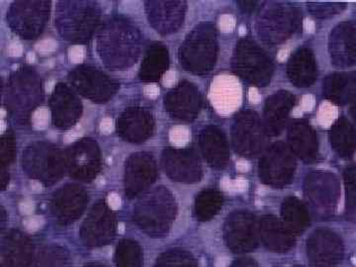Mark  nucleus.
Segmentation results:
<instances>
[{"label": "nucleus", "instance_id": "2f4dec72", "mask_svg": "<svg viewBox=\"0 0 356 267\" xmlns=\"http://www.w3.org/2000/svg\"><path fill=\"white\" fill-rule=\"evenodd\" d=\"M170 51L161 42H153L147 46L139 70L143 83H158L170 67Z\"/></svg>", "mask_w": 356, "mask_h": 267}, {"label": "nucleus", "instance_id": "ea45409f", "mask_svg": "<svg viewBox=\"0 0 356 267\" xmlns=\"http://www.w3.org/2000/svg\"><path fill=\"white\" fill-rule=\"evenodd\" d=\"M154 267H197V262L186 250H172L161 254Z\"/></svg>", "mask_w": 356, "mask_h": 267}, {"label": "nucleus", "instance_id": "79ce46f5", "mask_svg": "<svg viewBox=\"0 0 356 267\" xmlns=\"http://www.w3.org/2000/svg\"><path fill=\"white\" fill-rule=\"evenodd\" d=\"M346 7L343 2H309L308 9L316 18H329L341 13Z\"/></svg>", "mask_w": 356, "mask_h": 267}, {"label": "nucleus", "instance_id": "0eeeda50", "mask_svg": "<svg viewBox=\"0 0 356 267\" xmlns=\"http://www.w3.org/2000/svg\"><path fill=\"white\" fill-rule=\"evenodd\" d=\"M302 20L303 16L298 6L290 2H273L257 18V34L267 44H281L299 31Z\"/></svg>", "mask_w": 356, "mask_h": 267}, {"label": "nucleus", "instance_id": "c9c22d12", "mask_svg": "<svg viewBox=\"0 0 356 267\" xmlns=\"http://www.w3.org/2000/svg\"><path fill=\"white\" fill-rule=\"evenodd\" d=\"M222 204L224 197L221 192L213 188L205 189L195 199V216L199 221H210L221 211Z\"/></svg>", "mask_w": 356, "mask_h": 267}, {"label": "nucleus", "instance_id": "9b49d317", "mask_svg": "<svg viewBox=\"0 0 356 267\" xmlns=\"http://www.w3.org/2000/svg\"><path fill=\"white\" fill-rule=\"evenodd\" d=\"M69 81L77 95L97 104L110 102L120 88L118 81L89 65H79L70 70Z\"/></svg>", "mask_w": 356, "mask_h": 267}, {"label": "nucleus", "instance_id": "39448f33", "mask_svg": "<svg viewBox=\"0 0 356 267\" xmlns=\"http://www.w3.org/2000/svg\"><path fill=\"white\" fill-rule=\"evenodd\" d=\"M219 55L216 26L201 23L184 39L178 51L180 65L186 72L204 76L214 69Z\"/></svg>", "mask_w": 356, "mask_h": 267}, {"label": "nucleus", "instance_id": "9d476101", "mask_svg": "<svg viewBox=\"0 0 356 267\" xmlns=\"http://www.w3.org/2000/svg\"><path fill=\"white\" fill-rule=\"evenodd\" d=\"M304 195L314 216L329 219L336 212L341 197L339 178L329 172L309 173L304 184Z\"/></svg>", "mask_w": 356, "mask_h": 267}, {"label": "nucleus", "instance_id": "ddd939ff", "mask_svg": "<svg viewBox=\"0 0 356 267\" xmlns=\"http://www.w3.org/2000/svg\"><path fill=\"white\" fill-rule=\"evenodd\" d=\"M296 172V159L284 143H275L267 147L259 161V178L268 186L280 188L292 181Z\"/></svg>", "mask_w": 356, "mask_h": 267}, {"label": "nucleus", "instance_id": "e433bc0d", "mask_svg": "<svg viewBox=\"0 0 356 267\" xmlns=\"http://www.w3.org/2000/svg\"><path fill=\"white\" fill-rule=\"evenodd\" d=\"M115 262L117 267H143L144 255L142 248L135 241H121L116 248Z\"/></svg>", "mask_w": 356, "mask_h": 267}, {"label": "nucleus", "instance_id": "a19ab883", "mask_svg": "<svg viewBox=\"0 0 356 267\" xmlns=\"http://www.w3.org/2000/svg\"><path fill=\"white\" fill-rule=\"evenodd\" d=\"M17 153L15 135L11 130H7L0 138V165L1 172H8L9 166L13 165Z\"/></svg>", "mask_w": 356, "mask_h": 267}, {"label": "nucleus", "instance_id": "dca6fc26", "mask_svg": "<svg viewBox=\"0 0 356 267\" xmlns=\"http://www.w3.org/2000/svg\"><path fill=\"white\" fill-rule=\"evenodd\" d=\"M224 238L233 252H252L259 245V221L248 211H235L225 222Z\"/></svg>", "mask_w": 356, "mask_h": 267}, {"label": "nucleus", "instance_id": "423d86ee", "mask_svg": "<svg viewBox=\"0 0 356 267\" xmlns=\"http://www.w3.org/2000/svg\"><path fill=\"white\" fill-rule=\"evenodd\" d=\"M22 168L26 175L46 186L62 179L67 172L65 152L49 142H35L22 154Z\"/></svg>", "mask_w": 356, "mask_h": 267}, {"label": "nucleus", "instance_id": "2eb2a0df", "mask_svg": "<svg viewBox=\"0 0 356 267\" xmlns=\"http://www.w3.org/2000/svg\"><path fill=\"white\" fill-rule=\"evenodd\" d=\"M117 218L106 201L92 206L81 228V238L88 247L99 248L111 243L116 235Z\"/></svg>", "mask_w": 356, "mask_h": 267}, {"label": "nucleus", "instance_id": "7ed1b4c3", "mask_svg": "<svg viewBox=\"0 0 356 267\" xmlns=\"http://www.w3.org/2000/svg\"><path fill=\"white\" fill-rule=\"evenodd\" d=\"M102 19V6L95 0H62L56 7V28L72 44H88L99 30Z\"/></svg>", "mask_w": 356, "mask_h": 267}, {"label": "nucleus", "instance_id": "f3484780", "mask_svg": "<svg viewBox=\"0 0 356 267\" xmlns=\"http://www.w3.org/2000/svg\"><path fill=\"white\" fill-rule=\"evenodd\" d=\"M161 165L170 179L180 184H196L203 177L200 159L191 147H166L161 154Z\"/></svg>", "mask_w": 356, "mask_h": 267}, {"label": "nucleus", "instance_id": "473e14b6", "mask_svg": "<svg viewBox=\"0 0 356 267\" xmlns=\"http://www.w3.org/2000/svg\"><path fill=\"white\" fill-rule=\"evenodd\" d=\"M325 99L337 105H346L356 99L355 72H334L329 74L323 83Z\"/></svg>", "mask_w": 356, "mask_h": 267}, {"label": "nucleus", "instance_id": "f03ea898", "mask_svg": "<svg viewBox=\"0 0 356 267\" xmlns=\"http://www.w3.org/2000/svg\"><path fill=\"white\" fill-rule=\"evenodd\" d=\"M2 98L7 113L15 123L29 125L33 112L44 102L43 81L33 67H21L2 84Z\"/></svg>", "mask_w": 356, "mask_h": 267}, {"label": "nucleus", "instance_id": "de8ad7c7", "mask_svg": "<svg viewBox=\"0 0 356 267\" xmlns=\"http://www.w3.org/2000/svg\"><path fill=\"white\" fill-rule=\"evenodd\" d=\"M84 267H108V266H104V264H95V262H92V264H86V266H84Z\"/></svg>", "mask_w": 356, "mask_h": 267}, {"label": "nucleus", "instance_id": "37998d69", "mask_svg": "<svg viewBox=\"0 0 356 267\" xmlns=\"http://www.w3.org/2000/svg\"><path fill=\"white\" fill-rule=\"evenodd\" d=\"M266 3L264 1H238V7L245 13H254L257 8H259L262 4Z\"/></svg>", "mask_w": 356, "mask_h": 267}, {"label": "nucleus", "instance_id": "a18cd8bd", "mask_svg": "<svg viewBox=\"0 0 356 267\" xmlns=\"http://www.w3.org/2000/svg\"><path fill=\"white\" fill-rule=\"evenodd\" d=\"M350 115L356 123V99L353 102V105H351Z\"/></svg>", "mask_w": 356, "mask_h": 267}, {"label": "nucleus", "instance_id": "5701e85b", "mask_svg": "<svg viewBox=\"0 0 356 267\" xmlns=\"http://www.w3.org/2000/svg\"><path fill=\"white\" fill-rule=\"evenodd\" d=\"M149 25L161 35H170L178 31L185 18L187 2L182 0H147L145 1Z\"/></svg>", "mask_w": 356, "mask_h": 267}, {"label": "nucleus", "instance_id": "bb28decb", "mask_svg": "<svg viewBox=\"0 0 356 267\" xmlns=\"http://www.w3.org/2000/svg\"><path fill=\"white\" fill-rule=\"evenodd\" d=\"M199 147L208 165L215 170H224L229 165L228 140L221 129L208 126L199 134Z\"/></svg>", "mask_w": 356, "mask_h": 267}, {"label": "nucleus", "instance_id": "f8f14e48", "mask_svg": "<svg viewBox=\"0 0 356 267\" xmlns=\"http://www.w3.org/2000/svg\"><path fill=\"white\" fill-rule=\"evenodd\" d=\"M268 133L261 117L254 111L236 115L232 128V143L236 154L255 158L266 151Z\"/></svg>", "mask_w": 356, "mask_h": 267}, {"label": "nucleus", "instance_id": "20e7f679", "mask_svg": "<svg viewBox=\"0 0 356 267\" xmlns=\"http://www.w3.org/2000/svg\"><path fill=\"white\" fill-rule=\"evenodd\" d=\"M177 214V204L172 192L163 186L149 191L136 204L133 219L147 236H165Z\"/></svg>", "mask_w": 356, "mask_h": 267}, {"label": "nucleus", "instance_id": "4be33fe9", "mask_svg": "<svg viewBox=\"0 0 356 267\" xmlns=\"http://www.w3.org/2000/svg\"><path fill=\"white\" fill-rule=\"evenodd\" d=\"M343 241L331 229H317L307 241L312 267H336L343 259Z\"/></svg>", "mask_w": 356, "mask_h": 267}, {"label": "nucleus", "instance_id": "cd10ccee", "mask_svg": "<svg viewBox=\"0 0 356 267\" xmlns=\"http://www.w3.org/2000/svg\"><path fill=\"white\" fill-rule=\"evenodd\" d=\"M296 102V97L288 91H278L267 98L264 123L269 136L276 137L282 133Z\"/></svg>", "mask_w": 356, "mask_h": 267}, {"label": "nucleus", "instance_id": "58836bf2", "mask_svg": "<svg viewBox=\"0 0 356 267\" xmlns=\"http://www.w3.org/2000/svg\"><path fill=\"white\" fill-rule=\"evenodd\" d=\"M346 188V217L356 224V166L346 168L343 173Z\"/></svg>", "mask_w": 356, "mask_h": 267}, {"label": "nucleus", "instance_id": "c756f323", "mask_svg": "<svg viewBox=\"0 0 356 267\" xmlns=\"http://www.w3.org/2000/svg\"><path fill=\"white\" fill-rule=\"evenodd\" d=\"M287 76L297 88H310L318 79V65L311 49L303 47L292 54L287 64Z\"/></svg>", "mask_w": 356, "mask_h": 267}, {"label": "nucleus", "instance_id": "6ab92c4d", "mask_svg": "<svg viewBox=\"0 0 356 267\" xmlns=\"http://www.w3.org/2000/svg\"><path fill=\"white\" fill-rule=\"evenodd\" d=\"M158 178V165L153 154L139 152L126 161L124 189L126 197L134 199L147 191Z\"/></svg>", "mask_w": 356, "mask_h": 267}, {"label": "nucleus", "instance_id": "1a4fd4ad", "mask_svg": "<svg viewBox=\"0 0 356 267\" xmlns=\"http://www.w3.org/2000/svg\"><path fill=\"white\" fill-rule=\"evenodd\" d=\"M50 0H17L7 13V24L14 34L26 41L41 36L50 19Z\"/></svg>", "mask_w": 356, "mask_h": 267}, {"label": "nucleus", "instance_id": "412c9836", "mask_svg": "<svg viewBox=\"0 0 356 267\" xmlns=\"http://www.w3.org/2000/svg\"><path fill=\"white\" fill-rule=\"evenodd\" d=\"M49 105L53 125L60 130L74 127L83 116V102L74 89L67 83L56 84L50 96Z\"/></svg>", "mask_w": 356, "mask_h": 267}, {"label": "nucleus", "instance_id": "f257e3e1", "mask_svg": "<svg viewBox=\"0 0 356 267\" xmlns=\"http://www.w3.org/2000/svg\"><path fill=\"white\" fill-rule=\"evenodd\" d=\"M144 37L132 20L116 16L100 26L96 51L103 64L111 70H125L139 60Z\"/></svg>", "mask_w": 356, "mask_h": 267}, {"label": "nucleus", "instance_id": "a211bd4d", "mask_svg": "<svg viewBox=\"0 0 356 267\" xmlns=\"http://www.w3.org/2000/svg\"><path fill=\"white\" fill-rule=\"evenodd\" d=\"M165 111L175 120L191 123L198 118L202 111V93L191 81H180L166 93L163 98Z\"/></svg>", "mask_w": 356, "mask_h": 267}, {"label": "nucleus", "instance_id": "393cba45", "mask_svg": "<svg viewBox=\"0 0 356 267\" xmlns=\"http://www.w3.org/2000/svg\"><path fill=\"white\" fill-rule=\"evenodd\" d=\"M329 51L337 67L356 65V22L346 21L334 28L330 35Z\"/></svg>", "mask_w": 356, "mask_h": 267}, {"label": "nucleus", "instance_id": "b1692460", "mask_svg": "<svg viewBox=\"0 0 356 267\" xmlns=\"http://www.w3.org/2000/svg\"><path fill=\"white\" fill-rule=\"evenodd\" d=\"M156 120L149 109L131 106L124 110L116 122L119 137L131 144H142L154 135Z\"/></svg>", "mask_w": 356, "mask_h": 267}, {"label": "nucleus", "instance_id": "4468645a", "mask_svg": "<svg viewBox=\"0 0 356 267\" xmlns=\"http://www.w3.org/2000/svg\"><path fill=\"white\" fill-rule=\"evenodd\" d=\"M65 158L70 177L79 181H92L102 170V149L92 138H83L70 145Z\"/></svg>", "mask_w": 356, "mask_h": 267}, {"label": "nucleus", "instance_id": "72a5a7b5", "mask_svg": "<svg viewBox=\"0 0 356 267\" xmlns=\"http://www.w3.org/2000/svg\"><path fill=\"white\" fill-rule=\"evenodd\" d=\"M334 151L341 158L350 159L356 152V129L348 119L339 117L330 130Z\"/></svg>", "mask_w": 356, "mask_h": 267}, {"label": "nucleus", "instance_id": "f704fd0d", "mask_svg": "<svg viewBox=\"0 0 356 267\" xmlns=\"http://www.w3.org/2000/svg\"><path fill=\"white\" fill-rule=\"evenodd\" d=\"M281 217L286 228L294 235L303 233L310 225V214L300 199L289 196L281 206Z\"/></svg>", "mask_w": 356, "mask_h": 267}, {"label": "nucleus", "instance_id": "7c9ffc66", "mask_svg": "<svg viewBox=\"0 0 356 267\" xmlns=\"http://www.w3.org/2000/svg\"><path fill=\"white\" fill-rule=\"evenodd\" d=\"M259 234L262 243L274 252H286L295 245V235L277 218L266 215L259 220Z\"/></svg>", "mask_w": 356, "mask_h": 267}, {"label": "nucleus", "instance_id": "4c0bfd02", "mask_svg": "<svg viewBox=\"0 0 356 267\" xmlns=\"http://www.w3.org/2000/svg\"><path fill=\"white\" fill-rule=\"evenodd\" d=\"M35 267H72L69 252L58 245L46 247L39 252Z\"/></svg>", "mask_w": 356, "mask_h": 267}, {"label": "nucleus", "instance_id": "a878e982", "mask_svg": "<svg viewBox=\"0 0 356 267\" xmlns=\"http://www.w3.org/2000/svg\"><path fill=\"white\" fill-rule=\"evenodd\" d=\"M1 267H29L34 245L31 238L18 229H9L1 238Z\"/></svg>", "mask_w": 356, "mask_h": 267}, {"label": "nucleus", "instance_id": "49530a36", "mask_svg": "<svg viewBox=\"0 0 356 267\" xmlns=\"http://www.w3.org/2000/svg\"><path fill=\"white\" fill-rule=\"evenodd\" d=\"M6 221V213L3 207H1V224L3 226L4 222Z\"/></svg>", "mask_w": 356, "mask_h": 267}, {"label": "nucleus", "instance_id": "c85d7f7f", "mask_svg": "<svg viewBox=\"0 0 356 267\" xmlns=\"http://www.w3.org/2000/svg\"><path fill=\"white\" fill-rule=\"evenodd\" d=\"M288 142L293 154L302 161L312 163L318 159V135L309 122L293 121L288 128Z\"/></svg>", "mask_w": 356, "mask_h": 267}, {"label": "nucleus", "instance_id": "c03bdc74", "mask_svg": "<svg viewBox=\"0 0 356 267\" xmlns=\"http://www.w3.org/2000/svg\"><path fill=\"white\" fill-rule=\"evenodd\" d=\"M229 267H259L257 262L252 259H240L233 262Z\"/></svg>", "mask_w": 356, "mask_h": 267}, {"label": "nucleus", "instance_id": "aec40b11", "mask_svg": "<svg viewBox=\"0 0 356 267\" xmlns=\"http://www.w3.org/2000/svg\"><path fill=\"white\" fill-rule=\"evenodd\" d=\"M88 191L81 185L69 184L58 189L51 196V215L62 226H67L83 216L88 207Z\"/></svg>", "mask_w": 356, "mask_h": 267}, {"label": "nucleus", "instance_id": "6e6552de", "mask_svg": "<svg viewBox=\"0 0 356 267\" xmlns=\"http://www.w3.org/2000/svg\"><path fill=\"white\" fill-rule=\"evenodd\" d=\"M232 69L243 81L257 88H264L270 83L274 72L271 58L250 38H242L236 43Z\"/></svg>", "mask_w": 356, "mask_h": 267}]
</instances>
